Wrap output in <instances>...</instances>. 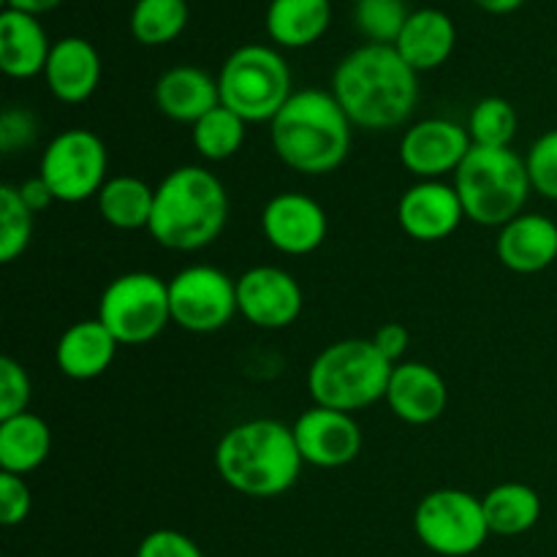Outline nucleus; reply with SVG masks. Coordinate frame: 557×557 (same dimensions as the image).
<instances>
[{
	"instance_id": "39448f33",
	"label": "nucleus",
	"mask_w": 557,
	"mask_h": 557,
	"mask_svg": "<svg viewBox=\"0 0 557 557\" xmlns=\"http://www.w3.org/2000/svg\"><path fill=\"white\" fill-rule=\"evenodd\" d=\"M395 364L373 341L348 337L326 346L308 370V389L315 406L354 413L384 400Z\"/></svg>"
},
{
	"instance_id": "7c9ffc66",
	"label": "nucleus",
	"mask_w": 557,
	"mask_h": 557,
	"mask_svg": "<svg viewBox=\"0 0 557 557\" xmlns=\"http://www.w3.org/2000/svg\"><path fill=\"white\" fill-rule=\"evenodd\" d=\"M36 212L22 201L16 185H0V261L11 264L27 250L33 239Z\"/></svg>"
},
{
	"instance_id": "f704fd0d",
	"label": "nucleus",
	"mask_w": 557,
	"mask_h": 557,
	"mask_svg": "<svg viewBox=\"0 0 557 557\" xmlns=\"http://www.w3.org/2000/svg\"><path fill=\"white\" fill-rule=\"evenodd\" d=\"M33 509V495L25 476L0 471V522L5 528L22 525Z\"/></svg>"
},
{
	"instance_id": "2eb2a0df",
	"label": "nucleus",
	"mask_w": 557,
	"mask_h": 557,
	"mask_svg": "<svg viewBox=\"0 0 557 557\" xmlns=\"http://www.w3.org/2000/svg\"><path fill=\"white\" fill-rule=\"evenodd\" d=\"M294 441L308 466L343 468L362 451V430L351 413L313 406L294 422Z\"/></svg>"
},
{
	"instance_id": "a878e982",
	"label": "nucleus",
	"mask_w": 557,
	"mask_h": 557,
	"mask_svg": "<svg viewBox=\"0 0 557 557\" xmlns=\"http://www.w3.org/2000/svg\"><path fill=\"white\" fill-rule=\"evenodd\" d=\"M96 205L109 226L120 228V232H136V228L150 226L156 188H150L139 177L120 174V177L107 180L101 194L96 196Z\"/></svg>"
},
{
	"instance_id": "393cba45",
	"label": "nucleus",
	"mask_w": 557,
	"mask_h": 557,
	"mask_svg": "<svg viewBox=\"0 0 557 557\" xmlns=\"http://www.w3.org/2000/svg\"><path fill=\"white\" fill-rule=\"evenodd\" d=\"M52 449L49 424L38 413L0 419V471L27 476L47 462Z\"/></svg>"
},
{
	"instance_id": "f3484780",
	"label": "nucleus",
	"mask_w": 557,
	"mask_h": 557,
	"mask_svg": "<svg viewBox=\"0 0 557 557\" xmlns=\"http://www.w3.org/2000/svg\"><path fill=\"white\" fill-rule=\"evenodd\" d=\"M386 403L392 413L408 424H430L441 419L449 403L446 381L435 368L424 362H403L392 370L386 386Z\"/></svg>"
},
{
	"instance_id": "7ed1b4c3",
	"label": "nucleus",
	"mask_w": 557,
	"mask_h": 557,
	"mask_svg": "<svg viewBox=\"0 0 557 557\" xmlns=\"http://www.w3.org/2000/svg\"><path fill=\"white\" fill-rule=\"evenodd\" d=\"M351 120L332 90H297L270 123L275 156L299 174H330L351 152Z\"/></svg>"
},
{
	"instance_id": "9d476101",
	"label": "nucleus",
	"mask_w": 557,
	"mask_h": 557,
	"mask_svg": "<svg viewBox=\"0 0 557 557\" xmlns=\"http://www.w3.org/2000/svg\"><path fill=\"white\" fill-rule=\"evenodd\" d=\"M109 152L101 136L87 128H65L44 150L38 177L52 190L54 201L79 205L101 194L107 185Z\"/></svg>"
},
{
	"instance_id": "f8f14e48",
	"label": "nucleus",
	"mask_w": 557,
	"mask_h": 557,
	"mask_svg": "<svg viewBox=\"0 0 557 557\" xmlns=\"http://www.w3.org/2000/svg\"><path fill=\"white\" fill-rule=\"evenodd\" d=\"M473 141L468 128L455 120L428 117L406 128L400 139V163L419 180H441L455 174Z\"/></svg>"
},
{
	"instance_id": "a19ab883",
	"label": "nucleus",
	"mask_w": 557,
	"mask_h": 557,
	"mask_svg": "<svg viewBox=\"0 0 557 557\" xmlns=\"http://www.w3.org/2000/svg\"><path fill=\"white\" fill-rule=\"evenodd\" d=\"M479 9H484L487 14H511V11L520 9L525 0H473Z\"/></svg>"
},
{
	"instance_id": "412c9836",
	"label": "nucleus",
	"mask_w": 557,
	"mask_h": 557,
	"mask_svg": "<svg viewBox=\"0 0 557 557\" xmlns=\"http://www.w3.org/2000/svg\"><path fill=\"white\" fill-rule=\"evenodd\" d=\"M156 103L174 123H199L207 112L221 107L218 79L196 65H174L156 82Z\"/></svg>"
},
{
	"instance_id": "bb28decb",
	"label": "nucleus",
	"mask_w": 557,
	"mask_h": 557,
	"mask_svg": "<svg viewBox=\"0 0 557 557\" xmlns=\"http://www.w3.org/2000/svg\"><path fill=\"white\" fill-rule=\"evenodd\" d=\"M490 533L495 536H522L542 520V498L522 482H506L482 498Z\"/></svg>"
},
{
	"instance_id": "cd10ccee",
	"label": "nucleus",
	"mask_w": 557,
	"mask_h": 557,
	"mask_svg": "<svg viewBox=\"0 0 557 557\" xmlns=\"http://www.w3.org/2000/svg\"><path fill=\"white\" fill-rule=\"evenodd\" d=\"M188 25L185 0H136L131 9V36L145 47L174 41Z\"/></svg>"
},
{
	"instance_id": "473e14b6",
	"label": "nucleus",
	"mask_w": 557,
	"mask_h": 557,
	"mask_svg": "<svg viewBox=\"0 0 557 557\" xmlns=\"http://www.w3.org/2000/svg\"><path fill=\"white\" fill-rule=\"evenodd\" d=\"M528 177L536 194L557 201V128L539 136L525 156Z\"/></svg>"
},
{
	"instance_id": "aec40b11",
	"label": "nucleus",
	"mask_w": 557,
	"mask_h": 557,
	"mask_svg": "<svg viewBox=\"0 0 557 557\" xmlns=\"http://www.w3.org/2000/svg\"><path fill=\"white\" fill-rule=\"evenodd\" d=\"M120 343L98 319L76 321L60 335L54 346V362L63 375L74 381H92L107 373L114 362Z\"/></svg>"
},
{
	"instance_id": "5701e85b",
	"label": "nucleus",
	"mask_w": 557,
	"mask_h": 557,
	"mask_svg": "<svg viewBox=\"0 0 557 557\" xmlns=\"http://www.w3.org/2000/svg\"><path fill=\"white\" fill-rule=\"evenodd\" d=\"M457 44V27L449 14L438 9L411 11L406 27L397 36L395 49L413 71H433L451 58Z\"/></svg>"
},
{
	"instance_id": "ddd939ff",
	"label": "nucleus",
	"mask_w": 557,
	"mask_h": 557,
	"mask_svg": "<svg viewBox=\"0 0 557 557\" xmlns=\"http://www.w3.org/2000/svg\"><path fill=\"white\" fill-rule=\"evenodd\" d=\"M305 297L281 267H253L237 281V310L259 330H286L299 319Z\"/></svg>"
},
{
	"instance_id": "72a5a7b5",
	"label": "nucleus",
	"mask_w": 557,
	"mask_h": 557,
	"mask_svg": "<svg viewBox=\"0 0 557 557\" xmlns=\"http://www.w3.org/2000/svg\"><path fill=\"white\" fill-rule=\"evenodd\" d=\"M30 375L16 359H0V419H11L25 413L30 406Z\"/></svg>"
},
{
	"instance_id": "e433bc0d",
	"label": "nucleus",
	"mask_w": 557,
	"mask_h": 557,
	"mask_svg": "<svg viewBox=\"0 0 557 557\" xmlns=\"http://www.w3.org/2000/svg\"><path fill=\"white\" fill-rule=\"evenodd\" d=\"M38 136V123L27 109H5L0 114V150L5 156L30 147Z\"/></svg>"
},
{
	"instance_id": "20e7f679",
	"label": "nucleus",
	"mask_w": 557,
	"mask_h": 557,
	"mask_svg": "<svg viewBox=\"0 0 557 557\" xmlns=\"http://www.w3.org/2000/svg\"><path fill=\"white\" fill-rule=\"evenodd\" d=\"M228 221V194L218 174L205 166H180L156 188L147 232L158 245L180 253L215 243Z\"/></svg>"
},
{
	"instance_id": "c9c22d12",
	"label": "nucleus",
	"mask_w": 557,
	"mask_h": 557,
	"mask_svg": "<svg viewBox=\"0 0 557 557\" xmlns=\"http://www.w3.org/2000/svg\"><path fill=\"white\" fill-rule=\"evenodd\" d=\"M136 557H205V553L185 533L161 528V531H152L141 539Z\"/></svg>"
},
{
	"instance_id": "a211bd4d",
	"label": "nucleus",
	"mask_w": 557,
	"mask_h": 557,
	"mask_svg": "<svg viewBox=\"0 0 557 557\" xmlns=\"http://www.w3.org/2000/svg\"><path fill=\"white\" fill-rule=\"evenodd\" d=\"M495 253L506 270L517 275H536L557 259V223L539 212H522L500 226Z\"/></svg>"
},
{
	"instance_id": "b1692460",
	"label": "nucleus",
	"mask_w": 557,
	"mask_h": 557,
	"mask_svg": "<svg viewBox=\"0 0 557 557\" xmlns=\"http://www.w3.org/2000/svg\"><path fill=\"white\" fill-rule=\"evenodd\" d=\"M264 22L277 47L302 49L330 30L332 3L330 0H270Z\"/></svg>"
},
{
	"instance_id": "ea45409f",
	"label": "nucleus",
	"mask_w": 557,
	"mask_h": 557,
	"mask_svg": "<svg viewBox=\"0 0 557 557\" xmlns=\"http://www.w3.org/2000/svg\"><path fill=\"white\" fill-rule=\"evenodd\" d=\"M63 3V0H5V5L14 11H22V14H47V11L58 9V5Z\"/></svg>"
},
{
	"instance_id": "0eeeda50",
	"label": "nucleus",
	"mask_w": 557,
	"mask_h": 557,
	"mask_svg": "<svg viewBox=\"0 0 557 557\" xmlns=\"http://www.w3.org/2000/svg\"><path fill=\"white\" fill-rule=\"evenodd\" d=\"M221 103L245 123H272L286 107L292 90V71L281 52L261 44L234 49L218 74Z\"/></svg>"
},
{
	"instance_id": "c85d7f7f",
	"label": "nucleus",
	"mask_w": 557,
	"mask_h": 557,
	"mask_svg": "<svg viewBox=\"0 0 557 557\" xmlns=\"http://www.w3.org/2000/svg\"><path fill=\"white\" fill-rule=\"evenodd\" d=\"M245 125L248 123L239 114L221 103L207 112L199 123H194V147L207 161H228L243 150Z\"/></svg>"
},
{
	"instance_id": "dca6fc26",
	"label": "nucleus",
	"mask_w": 557,
	"mask_h": 557,
	"mask_svg": "<svg viewBox=\"0 0 557 557\" xmlns=\"http://www.w3.org/2000/svg\"><path fill=\"white\" fill-rule=\"evenodd\" d=\"M397 221L417 243H441L460 228L466 210L455 185H446L444 180H419L403 190Z\"/></svg>"
},
{
	"instance_id": "9b49d317",
	"label": "nucleus",
	"mask_w": 557,
	"mask_h": 557,
	"mask_svg": "<svg viewBox=\"0 0 557 557\" xmlns=\"http://www.w3.org/2000/svg\"><path fill=\"white\" fill-rule=\"evenodd\" d=\"M169 308L172 324L194 335H210L223 330L237 310V281L210 264H194L180 270L169 281Z\"/></svg>"
},
{
	"instance_id": "f03ea898",
	"label": "nucleus",
	"mask_w": 557,
	"mask_h": 557,
	"mask_svg": "<svg viewBox=\"0 0 557 557\" xmlns=\"http://www.w3.org/2000/svg\"><path fill=\"white\" fill-rule=\"evenodd\" d=\"M305 460L294 430L277 419H248L215 446L218 476L248 498H277L297 484Z\"/></svg>"
},
{
	"instance_id": "58836bf2",
	"label": "nucleus",
	"mask_w": 557,
	"mask_h": 557,
	"mask_svg": "<svg viewBox=\"0 0 557 557\" xmlns=\"http://www.w3.org/2000/svg\"><path fill=\"white\" fill-rule=\"evenodd\" d=\"M16 188H20V196H22V201H25L27 207H30L33 212H41V210H47L49 205H52L54 201V196H52V190L47 188V183H44L41 177H30V180H25V183L22 185H16Z\"/></svg>"
},
{
	"instance_id": "423d86ee",
	"label": "nucleus",
	"mask_w": 557,
	"mask_h": 557,
	"mask_svg": "<svg viewBox=\"0 0 557 557\" xmlns=\"http://www.w3.org/2000/svg\"><path fill=\"white\" fill-rule=\"evenodd\" d=\"M455 188L468 221L500 228L522 215L533 185L525 158L511 147L473 145L455 172Z\"/></svg>"
},
{
	"instance_id": "c756f323",
	"label": "nucleus",
	"mask_w": 557,
	"mask_h": 557,
	"mask_svg": "<svg viewBox=\"0 0 557 557\" xmlns=\"http://www.w3.org/2000/svg\"><path fill=\"white\" fill-rule=\"evenodd\" d=\"M466 128L476 147H511L520 128V117L506 98L490 96L471 109Z\"/></svg>"
},
{
	"instance_id": "1a4fd4ad",
	"label": "nucleus",
	"mask_w": 557,
	"mask_h": 557,
	"mask_svg": "<svg viewBox=\"0 0 557 557\" xmlns=\"http://www.w3.org/2000/svg\"><path fill=\"white\" fill-rule=\"evenodd\" d=\"M413 531L430 553L441 557H468L484 547L490 536L482 498L466 490H433L413 511Z\"/></svg>"
},
{
	"instance_id": "f257e3e1",
	"label": "nucleus",
	"mask_w": 557,
	"mask_h": 557,
	"mask_svg": "<svg viewBox=\"0 0 557 557\" xmlns=\"http://www.w3.org/2000/svg\"><path fill=\"white\" fill-rule=\"evenodd\" d=\"M332 96L354 128L392 131L408 123L419 101V74L395 47L364 44L332 74Z\"/></svg>"
},
{
	"instance_id": "4468645a",
	"label": "nucleus",
	"mask_w": 557,
	"mask_h": 557,
	"mask_svg": "<svg viewBox=\"0 0 557 557\" xmlns=\"http://www.w3.org/2000/svg\"><path fill=\"white\" fill-rule=\"evenodd\" d=\"M326 212L310 196L286 190L267 201L261 212V232L267 243L286 256H308L326 239Z\"/></svg>"
},
{
	"instance_id": "4c0bfd02",
	"label": "nucleus",
	"mask_w": 557,
	"mask_h": 557,
	"mask_svg": "<svg viewBox=\"0 0 557 557\" xmlns=\"http://www.w3.org/2000/svg\"><path fill=\"white\" fill-rule=\"evenodd\" d=\"M370 341L375 343V348H379L392 364H397L403 359V354L408 351L411 332H408L403 324H384L373 337H370Z\"/></svg>"
},
{
	"instance_id": "6e6552de",
	"label": "nucleus",
	"mask_w": 557,
	"mask_h": 557,
	"mask_svg": "<svg viewBox=\"0 0 557 557\" xmlns=\"http://www.w3.org/2000/svg\"><path fill=\"white\" fill-rule=\"evenodd\" d=\"M96 319L120 346H145L172 324L169 283L152 272H125L103 288Z\"/></svg>"
},
{
	"instance_id": "6ab92c4d",
	"label": "nucleus",
	"mask_w": 557,
	"mask_h": 557,
	"mask_svg": "<svg viewBox=\"0 0 557 557\" xmlns=\"http://www.w3.org/2000/svg\"><path fill=\"white\" fill-rule=\"evenodd\" d=\"M44 79L58 101L82 103L96 92L101 82V58L87 38H60L52 44Z\"/></svg>"
},
{
	"instance_id": "2f4dec72",
	"label": "nucleus",
	"mask_w": 557,
	"mask_h": 557,
	"mask_svg": "<svg viewBox=\"0 0 557 557\" xmlns=\"http://www.w3.org/2000/svg\"><path fill=\"white\" fill-rule=\"evenodd\" d=\"M408 16L411 14H408L403 0H357V5H354V20H357L359 33L368 38V44L395 47Z\"/></svg>"
},
{
	"instance_id": "4be33fe9",
	"label": "nucleus",
	"mask_w": 557,
	"mask_h": 557,
	"mask_svg": "<svg viewBox=\"0 0 557 557\" xmlns=\"http://www.w3.org/2000/svg\"><path fill=\"white\" fill-rule=\"evenodd\" d=\"M49 44L47 30L38 16L5 9L0 14V69L11 79H33L47 69Z\"/></svg>"
}]
</instances>
